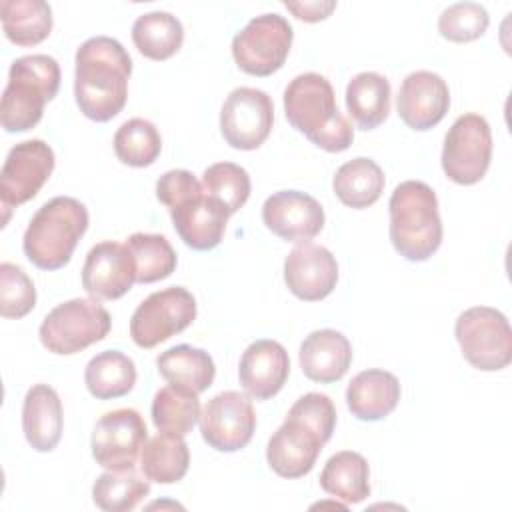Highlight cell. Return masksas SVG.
Segmentation results:
<instances>
[{"instance_id": "obj_1", "label": "cell", "mask_w": 512, "mask_h": 512, "mask_svg": "<svg viewBox=\"0 0 512 512\" xmlns=\"http://www.w3.org/2000/svg\"><path fill=\"white\" fill-rule=\"evenodd\" d=\"M74 96L80 112L94 122L118 116L128 100L132 58L110 36H94L76 50Z\"/></svg>"}, {"instance_id": "obj_2", "label": "cell", "mask_w": 512, "mask_h": 512, "mask_svg": "<svg viewBox=\"0 0 512 512\" xmlns=\"http://www.w3.org/2000/svg\"><path fill=\"white\" fill-rule=\"evenodd\" d=\"M156 198L168 208L180 240L198 252L216 248L226 232V208L208 196L188 170H168L156 182Z\"/></svg>"}, {"instance_id": "obj_3", "label": "cell", "mask_w": 512, "mask_h": 512, "mask_svg": "<svg viewBox=\"0 0 512 512\" xmlns=\"http://www.w3.org/2000/svg\"><path fill=\"white\" fill-rule=\"evenodd\" d=\"M284 114L292 128L326 152H344L354 140V128L338 110L332 84L316 72L290 80L284 90Z\"/></svg>"}, {"instance_id": "obj_4", "label": "cell", "mask_w": 512, "mask_h": 512, "mask_svg": "<svg viewBox=\"0 0 512 512\" xmlns=\"http://www.w3.org/2000/svg\"><path fill=\"white\" fill-rule=\"evenodd\" d=\"M390 240L410 262L428 260L442 244V220L434 190L420 180L400 182L388 202Z\"/></svg>"}, {"instance_id": "obj_5", "label": "cell", "mask_w": 512, "mask_h": 512, "mask_svg": "<svg viewBox=\"0 0 512 512\" xmlns=\"http://www.w3.org/2000/svg\"><path fill=\"white\" fill-rule=\"evenodd\" d=\"M86 228V206L72 196H56L32 216L22 240L24 254L40 270H60L70 262Z\"/></svg>"}, {"instance_id": "obj_6", "label": "cell", "mask_w": 512, "mask_h": 512, "mask_svg": "<svg viewBox=\"0 0 512 512\" xmlns=\"http://www.w3.org/2000/svg\"><path fill=\"white\" fill-rule=\"evenodd\" d=\"M60 88V66L48 54H28L12 62L8 84L2 94L0 122L6 132H26L34 128L44 104L50 102Z\"/></svg>"}, {"instance_id": "obj_7", "label": "cell", "mask_w": 512, "mask_h": 512, "mask_svg": "<svg viewBox=\"0 0 512 512\" xmlns=\"http://www.w3.org/2000/svg\"><path fill=\"white\" fill-rule=\"evenodd\" d=\"M110 326L112 318L96 298H72L44 316L38 336L48 352L70 356L104 340Z\"/></svg>"}, {"instance_id": "obj_8", "label": "cell", "mask_w": 512, "mask_h": 512, "mask_svg": "<svg viewBox=\"0 0 512 512\" xmlns=\"http://www.w3.org/2000/svg\"><path fill=\"white\" fill-rule=\"evenodd\" d=\"M466 362L478 370H502L512 360V330L506 316L490 306L464 310L454 326Z\"/></svg>"}, {"instance_id": "obj_9", "label": "cell", "mask_w": 512, "mask_h": 512, "mask_svg": "<svg viewBox=\"0 0 512 512\" xmlns=\"http://www.w3.org/2000/svg\"><path fill=\"white\" fill-rule=\"evenodd\" d=\"M292 38V26L284 16L260 14L232 38L234 62L246 74L270 76L284 66Z\"/></svg>"}, {"instance_id": "obj_10", "label": "cell", "mask_w": 512, "mask_h": 512, "mask_svg": "<svg viewBox=\"0 0 512 512\" xmlns=\"http://www.w3.org/2000/svg\"><path fill=\"white\" fill-rule=\"evenodd\" d=\"M492 160V132L484 116L468 112L454 120L444 136L442 170L460 186L484 178Z\"/></svg>"}, {"instance_id": "obj_11", "label": "cell", "mask_w": 512, "mask_h": 512, "mask_svg": "<svg viewBox=\"0 0 512 512\" xmlns=\"http://www.w3.org/2000/svg\"><path fill=\"white\" fill-rule=\"evenodd\" d=\"M196 318V300L182 286L152 292L130 318V336L140 348H154L186 330Z\"/></svg>"}, {"instance_id": "obj_12", "label": "cell", "mask_w": 512, "mask_h": 512, "mask_svg": "<svg viewBox=\"0 0 512 512\" xmlns=\"http://www.w3.org/2000/svg\"><path fill=\"white\" fill-rule=\"evenodd\" d=\"M274 124L272 98L250 86L234 88L220 110V132L236 150H256L270 136Z\"/></svg>"}, {"instance_id": "obj_13", "label": "cell", "mask_w": 512, "mask_h": 512, "mask_svg": "<svg viewBox=\"0 0 512 512\" xmlns=\"http://www.w3.org/2000/svg\"><path fill=\"white\" fill-rule=\"evenodd\" d=\"M148 440L144 418L134 408H118L100 416L92 432V456L106 470H132Z\"/></svg>"}, {"instance_id": "obj_14", "label": "cell", "mask_w": 512, "mask_h": 512, "mask_svg": "<svg viewBox=\"0 0 512 512\" xmlns=\"http://www.w3.org/2000/svg\"><path fill=\"white\" fill-rule=\"evenodd\" d=\"M256 412L252 400L238 390L212 396L200 414L204 442L218 452L242 450L254 434Z\"/></svg>"}, {"instance_id": "obj_15", "label": "cell", "mask_w": 512, "mask_h": 512, "mask_svg": "<svg viewBox=\"0 0 512 512\" xmlns=\"http://www.w3.org/2000/svg\"><path fill=\"white\" fill-rule=\"evenodd\" d=\"M54 162V150L40 138L16 144L8 152L0 172L2 208L8 210L32 200L50 178Z\"/></svg>"}, {"instance_id": "obj_16", "label": "cell", "mask_w": 512, "mask_h": 512, "mask_svg": "<svg viewBox=\"0 0 512 512\" xmlns=\"http://www.w3.org/2000/svg\"><path fill=\"white\" fill-rule=\"evenodd\" d=\"M266 228L286 242H308L324 228V208L300 190H280L262 204Z\"/></svg>"}, {"instance_id": "obj_17", "label": "cell", "mask_w": 512, "mask_h": 512, "mask_svg": "<svg viewBox=\"0 0 512 512\" xmlns=\"http://www.w3.org/2000/svg\"><path fill=\"white\" fill-rule=\"evenodd\" d=\"M136 282V266L128 248L104 240L90 248L82 266V288L100 300L124 296Z\"/></svg>"}, {"instance_id": "obj_18", "label": "cell", "mask_w": 512, "mask_h": 512, "mask_svg": "<svg viewBox=\"0 0 512 512\" xmlns=\"http://www.w3.org/2000/svg\"><path fill=\"white\" fill-rule=\"evenodd\" d=\"M398 116L412 130L434 128L450 108V90L446 80L430 70H416L402 80L398 98Z\"/></svg>"}, {"instance_id": "obj_19", "label": "cell", "mask_w": 512, "mask_h": 512, "mask_svg": "<svg viewBox=\"0 0 512 512\" xmlns=\"http://www.w3.org/2000/svg\"><path fill=\"white\" fill-rule=\"evenodd\" d=\"M284 282L300 300L318 302L326 298L338 282L334 254L312 242L298 244L284 260Z\"/></svg>"}, {"instance_id": "obj_20", "label": "cell", "mask_w": 512, "mask_h": 512, "mask_svg": "<svg viewBox=\"0 0 512 512\" xmlns=\"http://www.w3.org/2000/svg\"><path fill=\"white\" fill-rule=\"evenodd\" d=\"M324 444L310 426L286 416L284 424L268 440L266 460L278 476L300 478L314 468Z\"/></svg>"}, {"instance_id": "obj_21", "label": "cell", "mask_w": 512, "mask_h": 512, "mask_svg": "<svg viewBox=\"0 0 512 512\" xmlns=\"http://www.w3.org/2000/svg\"><path fill=\"white\" fill-rule=\"evenodd\" d=\"M288 374V352L276 340H256L242 352L238 378L246 394L256 400H268L276 396L284 388Z\"/></svg>"}, {"instance_id": "obj_22", "label": "cell", "mask_w": 512, "mask_h": 512, "mask_svg": "<svg viewBox=\"0 0 512 512\" xmlns=\"http://www.w3.org/2000/svg\"><path fill=\"white\" fill-rule=\"evenodd\" d=\"M350 364L352 346L348 338L338 330H314L300 344V368L312 382H336L348 372Z\"/></svg>"}, {"instance_id": "obj_23", "label": "cell", "mask_w": 512, "mask_h": 512, "mask_svg": "<svg viewBox=\"0 0 512 512\" xmlns=\"http://www.w3.org/2000/svg\"><path fill=\"white\" fill-rule=\"evenodd\" d=\"M64 414L58 392L48 384H34L22 404V430L36 452H52L62 436Z\"/></svg>"}, {"instance_id": "obj_24", "label": "cell", "mask_w": 512, "mask_h": 512, "mask_svg": "<svg viewBox=\"0 0 512 512\" xmlns=\"http://www.w3.org/2000/svg\"><path fill=\"white\" fill-rule=\"evenodd\" d=\"M400 400L398 378L380 368L358 372L346 388V406L358 420L376 422L386 418Z\"/></svg>"}, {"instance_id": "obj_25", "label": "cell", "mask_w": 512, "mask_h": 512, "mask_svg": "<svg viewBox=\"0 0 512 512\" xmlns=\"http://www.w3.org/2000/svg\"><path fill=\"white\" fill-rule=\"evenodd\" d=\"M156 368L166 382L188 388L196 394L208 390L216 376L212 356L190 344H178L162 352L156 358Z\"/></svg>"}, {"instance_id": "obj_26", "label": "cell", "mask_w": 512, "mask_h": 512, "mask_svg": "<svg viewBox=\"0 0 512 512\" xmlns=\"http://www.w3.org/2000/svg\"><path fill=\"white\" fill-rule=\"evenodd\" d=\"M324 492L346 504H358L370 496V468L362 454L340 450L328 458L320 472Z\"/></svg>"}, {"instance_id": "obj_27", "label": "cell", "mask_w": 512, "mask_h": 512, "mask_svg": "<svg viewBox=\"0 0 512 512\" xmlns=\"http://www.w3.org/2000/svg\"><path fill=\"white\" fill-rule=\"evenodd\" d=\"M346 108L362 130L378 128L390 112V82L378 72H360L346 86Z\"/></svg>"}, {"instance_id": "obj_28", "label": "cell", "mask_w": 512, "mask_h": 512, "mask_svg": "<svg viewBox=\"0 0 512 512\" xmlns=\"http://www.w3.org/2000/svg\"><path fill=\"white\" fill-rule=\"evenodd\" d=\"M384 172L372 158H352L344 162L332 180L334 194L342 204L362 210L372 206L384 192Z\"/></svg>"}, {"instance_id": "obj_29", "label": "cell", "mask_w": 512, "mask_h": 512, "mask_svg": "<svg viewBox=\"0 0 512 512\" xmlns=\"http://www.w3.org/2000/svg\"><path fill=\"white\" fill-rule=\"evenodd\" d=\"M2 30L16 46H36L50 36L52 8L44 0H2Z\"/></svg>"}, {"instance_id": "obj_30", "label": "cell", "mask_w": 512, "mask_h": 512, "mask_svg": "<svg viewBox=\"0 0 512 512\" xmlns=\"http://www.w3.org/2000/svg\"><path fill=\"white\" fill-rule=\"evenodd\" d=\"M84 382L88 392L98 400L126 396L136 384L134 360L118 350H104L86 364Z\"/></svg>"}, {"instance_id": "obj_31", "label": "cell", "mask_w": 512, "mask_h": 512, "mask_svg": "<svg viewBox=\"0 0 512 512\" xmlns=\"http://www.w3.org/2000/svg\"><path fill=\"white\" fill-rule=\"evenodd\" d=\"M190 466V450L182 436L158 432L146 440L140 454L144 476L158 484L180 482Z\"/></svg>"}, {"instance_id": "obj_32", "label": "cell", "mask_w": 512, "mask_h": 512, "mask_svg": "<svg viewBox=\"0 0 512 512\" xmlns=\"http://www.w3.org/2000/svg\"><path fill=\"white\" fill-rule=\"evenodd\" d=\"M132 42L142 56L150 60H168L180 50L184 28L170 12H146L132 24Z\"/></svg>"}, {"instance_id": "obj_33", "label": "cell", "mask_w": 512, "mask_h": 512, "mask_svg": "<svg viewBox=\"0 0 512 512\" xmlns=\"http://www.w3.org/2000/svg\"><path fill=\"white\" fill-rule=\"evenodd\" d=\"M200 414L198 394L188 388L168 384L154 394L152 422L160 432L184 438L200 422Z\"/></svg>"}, {"instance_id": "obj_34", "label": "cell", "mask_w": 512, "mask_h": 512, "mask_svg": "<svg viewBox=\"0 0 512 512\" xmlns=\"http://www.w3.org/2000/svg\"><path fill=\"white\" fill-rule=\"evenodd\" d=\"M124 246L136 266V282L152 284L168 278L176 270V252L162 234L136 232L126 238Z\"/></svg>"}, {"instance_id": "obj_35", "label": "cell", "mask_w": 512, "mask_h": 512, "mask_svg": "<svg viewBox=\"0 0 512 512\" xmlns=\"http://www.w3.org/2000/svg\"><path fill=\"white\" fill-rule=\"evenodd\" d=\"M150 494V482L132 470H108L92 486V500L106 512H128Z\"/></svg>"}, {"instance_id": "obj_36", "label": "cell", "mask_w": 512, "mask_h": 512, "mask_svg": "<svg viewBox=\"0 0 512 512\" xmlns=\"http://www.w3.org/2000/svg\"><path fill=\"white\" fill-rule=\"evenodd\" d=\"M162 150L158 128L144 118L126 120L114 134V152L118 160L132 168H144L156 162Z\"/></svg>"}, {"instance_id": "obj_37", "label": "cell", "mask_w": 512, "mask_h": 512, "mask_svg": "<svg viewBox=\"0 0 512 512\" xmlns=\"http://www.w3.org/2000/svg\"><path fill=\"white\" fill-rule=\"evenodd\" d=\"M204 192L218 200L226 212L236 214L248 200L252 184L248 172L234 162H216L202 174Z\"/></svg>"}, {"instance_id": "obj_38", "label": "cell", "mask_w": 512, "mask_h": 512, "mask_svg": "<svg viewBox=\"0 0 512 512\" xmlns=\"http://www.w3.org/2000/svg\"><path fill=\"white\" fill-rule=\"evenodd\" d=\"M490 24L486 8L478 2H456L442 10L438 32L450 42H472L480 38Z\"/></svg>"}, {"instance_id": "obj_39", "label": "cell", "mask_w": 512, "mask_h": 512, "mask_svg": "<svg viewBox=\"0 0 512 512\" xmlns=\"http://www.w3.org/2000/svg\"><path fill=\"white\" fill-rule=\"evenodd\" d=\"M36 306V288L28 274L12 264H0V314L4 318H22Z\"/></svg>"}, {"instance_id": "obj_40", "label": "cell", "mask_w": 512, "mask_h": 512, "mask_svg": "<svg viewBox=\"0 0 512 512\" xmlns=\"http://www.w3.org/2000/svg\"><path fill=\"white\" fill-rule=\"evenodd\" d=\"M286 416H292L310 426L324 442L332 438L336 426V408L330 396L320 392H308L300 396Z\"/></svg>"}, {"instance_id": "obj_41", "label": "cell", "mask_w": 512, "mask_h": 512, "mask_svg": "<svg viewBox=\"0 0 512 512\" xmlns=\"http://www.w3.org/2000/svg\"><path fill=\"white\" fill-rule=\"evenodd\" d=\"M284 6L300 20L304 22H320L330 16V12L336 8V2L328 0H312V2H284Z\"/></svg>"}]
</instances>
